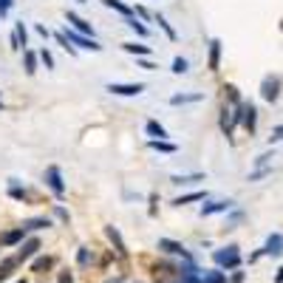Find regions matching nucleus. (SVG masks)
I'll return each mask as SVG.
<instances>
[{"label": "nucleus", "mask_w": 283, "mask_h": 283, "mask_svg": "<svg viewBox=\"0 0 283 283\" xmlns=\"http://www.w3.org/2000/svg\"><path fill=\"white\" fill-rule=\"evenodd\" d=\"M37 62H40V54H34V51H29V49L23 51V65H26V74L29 77L37 74Z\"/></svg>", "instance_id": "20"}, {"label": "nucleus", "mask_w": 283, "mask_h": 283, "mask_svg": "<svg viewBox=\"0 0 283 283\" xmlns=\"http://www.w3.org/2000/svg\"><path fill=\"white\" fill-rule=\"evenodd\" d=\"M145 133L150 136V139H159V142H167V128L159 122V119H148L145 122Z\"/></svg>", "instance_id": "11"}, {"label": "nucleus", "mask_w": 283, "mask_h": 283, "mask_svg": "<svg viewBox=\"0 0 283 283\" xmlns=\"http://www.w3.org/2000/svg\"><path fill=\"white\" fill-rule=\"evenodd\" d=\"M0 108H3V102H0Z\"/></svg>", "instance_id": "51"}, {"label": "nucleus", "mask_w": 283, "mask_h": 283, "mask_svg": "<svg viewBox=\"0 0 283 283\" xmlns=\"http://www.w3.org/2000/svg\"><path fill=\"white\" fill-rule=\"evenodd\" d=\"M49 227H51V218L49 216H40V218H29V221H23L26 232H37V229H49Z\"/></svg>", "instance_id": "18"}, {"label": "nucleus", "mask_w": 283, "mask_h": 283, "mask_svg": "<svg viewBox=\"0 0 283 283\" xmlns=\"http://www.w3.org/2000/svg\"><path fill=\"white\" fill-rule=\"evenodd\" d=\"M51 266H54V258H49V255H45V258L34 261V264H31V269H34V272H45V269H51Z\"/></svg>", "instance_id": "31"}, {"label": "nucleus", "mask_w": 283, "mask_h": 283, "mask_svg": "<svg viewBox=\"0 0 283 283\" xmlns=\"http://www.w3.org/2000/svg\"><path fill=\"white\" fill-rule=\"evenodd\" d=\"M201 99H204V93H173L170 105L179 108V105H193V102H201Z\"/></svg>", "instance_id": "17"}, {"label": "nucleus", "mask_w": 283, "mask_h": 283, "mask_svg": "<svg viewBox=\"0 0 283 283\" xmlns=\"http://www.w3.org/2000/svg\"><path fill=\"white\" fill-rule=\"evenodd\" d=\"M207 68H209V71H218V68H221V40H218V37H213V40H209Z\"/></svg>", "instance_id": "7"}, {"label": "nucleus", "mask_w": 283, "mask_h": 283, "mask_svg": "<svg viewBox=\"0 0 283 283\" xmlns=\"http://www.w3.org/2000/svg\"><path fill=\"white\" fill-rule=\"evenodd\" d=\"M275 283H283V266L277 269V275H275Z\"/></svg>", "instance_id": "47"}, {"label": "nucleus", "mask_w": 283, "mask_h": 283, "mask_svg": "<svg viewBox=\"0 0 283 283\" xmlns=\"http://www.w3.org/2000/svg\"><path fill=\"white\" fill-rule=\"evenodd\" d=\"M173 74H187V60L184 57H173Z\"/></svg>", "instance_id": "33"}, {"label": "nucleus", "mask_w": 283, "mask_h": 283, "mask_svg": "<svg viewBox=\"0 0 283 283\" xmlns=\"http://www.w3.org/2000/svg\"><path fill=\"white\" fill-rule=\"evenodd\" d=\"M264 252H266V255H272V258H277V255H283V235H280V232H272L269 238H266Z\"/></svg>", "instance_id": "12"}, {"label": "nucleus", "mask_w": 283, "mask_h": 283, "mask_svg": "<svg viewBox=\"0 0 283 283\" xmlns=\"http://www.w3.org/2000/svg\"><path fill=\"white\" fill-rule=\"evenodd\" d=\"M65 20L71 23V29H74V31H80V34H85V37H93L91 23H88V20H82L77 12H65Z\"/></svg>", "instance_id": "8"}, {"label": "nucleus", "mask_w": 283, "mask_h": 283, "mask_svg": "<svg viewBox=\"0 0 283 283\" xmlns=\"http://www.w3.org/2000/svg\"><path fill=\"white\" fill-rule=\"evenodd\" d=\"M105 235H108V241L113 244V249H116V255H128V249H125V241H122V235H119V229L116 227H105Z\"/></svg>", "instance_id": "15"}, {"label": "nucleus", "mask_w": 283, "mask_h": 283, "mask_svg": "<svg viewBox=\"0 0 283 283\" xmlns=\"http://www.w3.org/2000/svg\"><path fill=\"white\" fill-rule=\"evenodd\" d=\"M272 159H275V153H261L258 159H255V170H261V167H269Z\"/></svg>", "instance_id": "35"}, {"label": "nucleus", "mask_w": 283, "mask_h": 283, "mask_svg": "<svg viewBox=\"0 0 283 283\" xmlns=\"http://www.w3.org/2000/svg\"><path fill=\"white\" fill-rule=\"evenodd\" d=\"M133 14H136L139 20H150V17H153V14H150L145 6H133Z\"/></svg>", "instance_id": "38"}, {"label": "nucleus", "mask_w": 283, "mask_h": 283, "mask_svg": "<svg viewBox=\"0 0 283 283\" xmlns=\"http://www.w3.org/2000/svg\"><path fill=\"white\" fill-rule=\"evenodd\" d=\"M34 29H37V34H40L43 40H49V37H51V31L45 29V26H34Z\"/></svg>", "instance_id": "44"}, {"label": "nucleus", "mask_w": 283, "mask_h": 283, "mask_svg": "<svg viewBox=\"0 0 283 283\" xmlns=\"http://www.w3.org/2000/svg\"><path fill=\"white\" fill-rule=\"evenodd\" d=\"M229 283H244V272H235V275L229 277Z\"/></svg>", "instance_id": "45"}, {"label": "nucleus", "mask_w": 283, "mask_h": 283, "mask_svg": "<svg viewBox=\"0 0 283 283\" xmlns=\"http://www.w3.org/2000/svg\"><path fill=\"white\" fill-rule=\"evenodd\" d=\"M14 37H17L20 49L26 51V45H29V31H26V23L20 20V23H14Z\"/></svg>", "instance_id": "27"}, {"label": "nucleus", "mask_w": 283, "mask_h": 283, "mask_svg": "<svg viewBox=\"0 0 283 283\" xmlns=\"http://www.w3.org/2000/svg\"><path fill=\"white\" fill-rule=\"evenodd\" d=\"M272 173V167H261V170H252L249 173V181H258V179H264V176H269Z\"/></svg>", "instance_id": "37"}, {"label": "nucleus", "mask_w": 283, "mask_h": 283, "mask_svg": "<svg viewBox=\"0 0 283 283\" xmlns=\"http://www.w3.org/2000/svg\"><path fill=\"white\" fill-rule=\"evenodd\" d=\"M128 26L136 31V34H139V37H148V34H150V29H148L145 23H142L139 17H130V20H128Z\"/></svg>", "instance_id": "30"}, {"label": "nucleus", "mask_w": 283, "mask_h": 283, "mask_svg": "<svg viewBox=\"0 0 283 283\" xmlns=\"http://www.w3.org/2000/svg\"><path fill=\"white\" fill-rule=\"evenodd\" d=\"M45 184H49V190L54 193L57 198L65 196V181H62V173H60V167H57V164L45 167Z\"/></svg>", "instance_id": "2"}, {"label": "nucleus", "mask_w": 283, "mask_h": 283, "mask_svg": "<svg viewBox=\"0 0 283 283\" xmlns=\"http://www.w3.org/2000/svg\"><path fill=\"white\" fill-rule=\"evenodd\" d=\"M193 181H204V173H193V176H179V173H176V176H170V184H193Z\"/></svg>", "instance_id": "25"}, {"label": "nucleus", "mask_w": 283, "mask_h": 283, "mask_svg": "<svg viewBox=\"0 0 283 283\" xmlns=\"http://www.w3.org/2000/svg\"><path fill=\"white\" fill-rule=\"evenodd\" d=\"M12 3H14V0H0V17H6V14H9Z\"/></svg>", "instance_id": "40"}, {"label": "nucleus", "mask_w": 283, "mask_h": 283, "mask_svg": "<svg viewBox=\"0 0 283 283\" xmlns=\"http://www.w3.org/2000/svg\"><path fill=\"white\" fill-rule=\"evenodd\" d=\"M148 148L150 150H156V153H176V145H173V142H159V139H150L148 142Z\"/></svg>", "instance_id": "22"}, {"label": "nucleus", "mask_w": 283, "mask_h": 283, "mask_svg": "<svg viewBox=\"0 0 283 283\" xmlns=\"http://www.w3.org/2000/svg\"><path fill=\"white\" fill-rule=\"evenodd\" d=\"M232 204H235V201H229V198H221V201H209V204H204V207H201V218L216 216V213H227V209H232Z\"/></svg>", "instance_id": "9"}, {"label": "nucleus", "mask_w": 283, "mask_h": 283, "mask_svg": "<svg viewBox=\"0 0 283 283\" xmlns=\"http://www.w3.org/2000/svg\"><path fill=\"white\" fill-rule=\"evenodd\" d=\"M207 198V193H201V190H196V193H187V196H179V198H173V207H184V204H193V201H204Z\"/></svg>", "instance_id": "21"}, {"label": "nucleus", "mask_w": 283, "mask_h": 283, "mask_svg": "<svg viewBox=\"0 0 283 283\" xmlns=\"http://www.w3.org/2000/svg\"><path fill=\"white\" fill-rule=\"evenodd\" d=\"M54 216L60 218V221L68 224V209H65V207H60V204H57V207H54Z\"/></svg>", "instance_id": "39"}, {"label": "nucleus", "mask_w": 283, "mask_h": 283, "mask_svg": "<svg viewBox=\"0 0 283 283\" xmlns=\"http://www.w3.org/2000/svg\"><path fill=\"white\" fill-rule=\"evenodd\" d=\"M17 266H20V258H17V255H12V258H3V261H0V283L9 280V277H12V272L17 269Z\"/></svg>", "instance_id": "16"}, {"label": "nucleus", "mask_w": 283, "mask_h": 283, "mask_svg": "<svg viewBox=\"0 0 283 283\" xmlns=\"http://www.w3.org/2000/svg\"><path fill=\"white\" fill-rule=\"evenodd\" d=\"M153 20H156V23L161 26V31H164V34H167V40H173V43L179 40V34H176V29H173V26H170V23H167V20H164V14H153Z\"/></svg>", "instance_id": "26"}, {"label": "nucleus", "mask_w": 283, "mask_h": 283, "mask_svg": "<svg viewBox=\"0 0 283 283\" xmlns=\"http://www.w3.org/2000/svg\"><path fill=\"white\" fill-rule=\"evenodd\" d=\"M122 49L128 51V54H136V57H148L150 54L148 45H139V43H122Z\"/></svg>", "instance_id": "29"}, {"label": "nucleus", "mask_w": 283, "mask_h": 283, "mask_svg": "<svg viewBox=\"0 0 283 283\" xmlns=\"http://www.w3.org/2000/svg\"><path fill=\"white\" fill-rule=\"evenodd\" d=\"M54 40H57V43H60V45H62V49H65L71 57L77 54V49H74V45H71V43H68V37H65V34H62V31H54Z\"/></svg>", "instance_id": "32"}, {"label": "nucleus", "mask_w": 283, "mask_h": 283, "mask_svg": "<svg viewBox=\"0 0 283 283\" xmlns=\"http://www.w3.org/2000/svg\"><path fill=\"white\" fill-rule=\"evenodd\" d=\"M37 249H40V238H26L23 244H20V252H17L20 264H23V261H29V258H34V255H37Z\"/></svg>", "instance_id": "10"}, {"label": "nucleus", "mask_w": 283, "mask_h": 283, "mask_svg": "<svg viewBox=\"0 0 283 283\" xmlns=\"http://www.w3.org/2000/svg\"><path fill=\"white\" fill-rule=\"evenodd\" d=\"M283 139V125H277L275 130H272V136H269V142H280Z\"/></svg>", "instance_id": "43"}, {"label": "nucleus", "mask_w": 283, "mask_h": 283, "mask_svg": "<svg viewBox=\"0 0 283 283\" xmlns=\"http://www.w3.org/2000/svg\"><path fill=\"white\" fill-rule=\"evenodd\" d=\"M280 29H283V20H280Z\"/></svg>", "instance_id": "49"}, {"label": "nucleus", "mask_w": 283, "mask_h": 283, "mask_svg": "<svg viewBox=\"0 0 283 283\" xmlns=\"http://www.w3.org/2000/svg\"><path fill=\"white\" fill-rule=\"evenodd\" d=\"M224 97H227L229 108H238V105H244V102H241V97H238V88H235V85H224Z\"/></svg>", "instance_id": "28"}, {"label": "nucleus", "mask_w": 283, "mask_h": 283, "mask_svg": "<svg viewBox=\"0 0 283 283\" xmlns=\"http://www.w3.org/2000/svg\"><path fill=\"white\" fill-rule=\"evenodd\" d=\"M150 216H156V193L150 196Z\"/></svg>", "instance_id": "46"}, {"label": "nucleus", "mask_w": 283, "mask_h": 283, "mask_svg": "<svg viewBox=\"0 0 283 283\" xmlns=\"http://www.w3.org/2000/svg\"><path fill=\"white\" fill-rule=\"evenodd\" d=\"M40 62H43L45 68H54V57H51V51H49V49L40 51Z\"/></svg>", "instance_id": "36"}, {"label": "nucleus", "mask_w": 283, "mask_h": 283, "mask_svg": "<svg viewBox=\"0 0 283 283\" xmlns=\"http://www.w3.org/2000/svg\"><path fill=\"white\" fill-rule=\"evenodd\" d=\"M77 3H88V0H77Z\"/></svg>", "instance_id": "48"}, {"label": "nucleus", "mask_w": 283, "mask_h": 283, "mask_svg": "<svg viewBox=\"0 0 283 283\" xmlns=\"http://www.w3.org/2000/svg\"><path fill=\"white\" fill-rule=\"evenodd\" d=\"M102 6H108V9H113V12H119V14H125V17H136L133 14V6H128V3H122V0H102Z\"/></svg>", "instance_id": "19"}, {"label": "nucleus", "mask_w": 283, "mask_h": 283, "mask_svg": "<svg viewBox=\"0 0 283 283\" xmlns=\"http://www.w3.org/2000/svg\"><path fill=\"white\" fill-rule=\"evenodd\" d=\"M244 128L249 130V133H255V130H258V108H255L252 102L244 105Z\"/></svg>", "instance_id": "13"}, {"label": "nucleus", "mask_w": 283, "mask_h": 283, "mask_svg": "<svg viewBox=\"0 0 283 283\" xmlns=\"http://www.w3.org/2000/svg\"><path fill=\"white\" fill-rule=\"evenodd\" d=\"M57 283H74V275H71V272H60V277H57Z\"/></svg>", "instance_id": "42"}, {"label": "nucleus", "mask_w": 283, "mask_h": 283, "mask_svg": "<svg viewBox=\"0 0 283 283\" xmlns=\"http://www.w3.org/2000/svg\"><path fill=\"white\" fill-rule=\"evenodd\" d=\"M77 264H80V266H88V264H91V252H88L85 246H80V249H77Z\"/></svg>", "instance_id": "34"}, {"label": "nucleus", "mask_w": 283, "mask_h": 283, "mask_svg": "<svg viewBox=\"0 0 283 283\" xmlns=\"http://www.w3.org/2000/svg\"><path fill=\"white\" fill-rule=\"evenodd\" d=\"M261 97H264L266 102H277V97H280V80H277V77H264V82H261Z\"/></svg>", "instance_id": "5"}, {"label": "nucleus", "mask_w": 283, "mask_h": 283, "mask_svg": "<svg viewBox=\"0 0 283 283\" xmlns=\"http://www.w3.org/2000/svg\"><path fill=\"white\" fill-rule=\"evenodd\" d=\"M9 196H12L14 201H29V193L17 184V179H9Z\"/></svg>", "instance_id": "24"}, {"label": "nucleus", "mask_w": 283, "mask_h": 283, "mask_svg": "<svg viewBox=\"0 0 283 283\" xmlns=\"http://www.w3.org/2000/svg\"><path fill=\"white\" fill-rule=\"evenodd\" d=\"M105 91H111L113 97H139L145 91V85L142 82H108Z\"/></svg>", "instance_id": "4"}, {"label": "nucleus", "mask_w": 283, "mask_h": 283, "mask_svg": "<svg viewBox=\"0 0 283 283\" xmlns=\"http://www.w3.org/2000/svg\"><path fill=\"white\" fill-rule=\"evenodd\" d=\"M17 283H26V280H17Z\"/></svg>", "instance_id": "50"}, {"label": "nucleus", "mask_w": 283, "mask_h": 283, "mask_svg": "<svg viewBox=\"0 0 283 283\" xmlns=\"http://www.w3.org/2000/svg\"><path fill=\"white\" fill-rule=\"evenodd\" d=\"M23 241H26V229L23 227L9 229V232L0 235V244H3V246H17V244H23Z\"/></svg>", "instance_id": "14"}, {"label": "nucleus", "mask_w": 283, "mask_h": 283, "mask_svg": "<svg viewBox=\"0 0 283 283\" xmlns=\"http://www.w3.org/2000/svg\"><path fill=\"white\" fill-rule=\"evenodd\" d=\"M213 261H216L218 269H238V266H241L238 246L229 244V246H224V249H216V252H213Z\"/></svg>", "instance_id": "1"}, {"label": "nucleus", "mask_w": 283, "mask_h": 283, "mask_svg": "<svg viewBox=\"0 0 283 283\" xmlns=\"http://www.w3.org/2000/svg\"><path fill=\"white\" fill-rule=\"evenodd\" d=\"M62 34H65V37H68V43L74 45V49H91V51H102V45H99L93 37H85V34H80V31H74V29H71V26H68V29L62 31Z\"/></svg>", "instance_id": "3"}, {"label": "nucleus", "mask_w": 283, "mask_h": 283, "mask_svg": "<svg viewBox=\"0 0 283 283\" xmlns=\"http://www.w3.org/2000/svg\"><path fill=\"white\" fill-rule=\"evenodd\" d=\"M159 249H161V252H167V255H181L184 261H190V252H187L179 241H173V238H159Z\"/></svg>", "instance_id": "6"}, {"label": "nucleus", "mask_w": 283, "mask_h": 283, "mask_svg": "<svg viewBox=\"0 0 283 283\" xmlns=\"http://www.w3.org/2000/svg\"><path fill=\"white\" fill-rule=\"evenodd\" d=\"M136 65H139V68H145V71H153V62H150V60H145V57H139V60H136Z\"/></svg>", "instance_id": "41"}, {"label": "nucleus", "mask_w": 283, "mask_h": 283, "mask_svg": "<svg viewBox=\"0 0 283 283\" xmlns=\"http://www.w3.org/2000/svg\"><path fill=\"white\" fill-rule=\"evenodd\" d=\"M201 283H227V272L224 269H209L201 275Z\"/></svg>", "instance_id": "23"}]
</instances>
